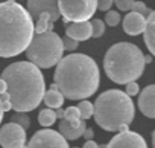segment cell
<instances>
[{"instance_id": "52a82bcc", "label": "cell", "mask_w": 155, "mask_h": 148, "mask_svg": "<svg viewBox=\"0 0 155 148\" xmlns=\"http://www.w3.org/2000/svg\"><path fill=\"white\" fill-rule=\"evenodd\" d=\"M96 5L97 0H58V9L64 17V25L90 20L97 9Z\"/></svg>"}, {"instance_id": "e0dca14e", "label": "cell", "mask_w": 155, "mask_h": 148, "mask_svg": "<svg viewBox=\"0 0 155 148\" xmlns=\"http://www.w3.org/2000/svg\"><path fill=\"white\" fill-rule=\"evenodd\" d=\"M64 96H62V93L59 92V90H47V92H44V95H43V101H44V104L49 107V108H58V107H61L62 104H64Z\"/></svg>"}, {"instance_id": "8992f818", "label": "cell", "mask_w": 155, "mask_h": 148, "mask_svg": "<svg viewBox=\"0 0 155 148\" xmlns=\"http://www.w3.org/2000/svg\"><path fill=\"white\" fill-rule=\"evenodd\" d=\"M26 58L40 69H50L62 58L64 47L61 37L53 31L34 34L28 47L25 49Z\"/></svg>"}, {"instance_id": "d590c367", "label": "cell", "mask_w": 155, "mask_h": 148, "mask_svg": "<svg viewBox=\"0 0 155 148\" xmlns=\"http://www.w3.org/2000/svg\"><path fill=\"white\" fill-rule=\"evenodd\" d=\"M2 92H6V83L0 78V93H2Z\"/></svg>"}, {"instance_id": "836d02e7", "label": "cell", "mask_w": 155, "mask_h": 148, "mask_svg": "<svg viewBox=\"0 0 155 148\" xmlns=\"http://www.w3.org/2000/svg\"><path fill=\"white\" fill-rule=\"evenodd\" d=\"M2 101H9L8 92H2V93H0V102H2Z\"/></svg>"}, {"instance_id": "d4e9b609", "label": "cell", "mask_w": 155, "mask_h": 148, "mask_svg": "<svg viewBox=\"0 0 155 148\" xmlns=\"http://www.w3.org/2000/svg\"><path fill=\"white\" fill-rule=\"evenodd\" d=\"M131 11H134V12H138V14H141V15H147L149 14V8L146 6V3H143V2H137V0H134V3H132V6H131Z\"/></svg>"}, {"instance_id": "7a4b0ae2", "label": "cell", "mask_w": 155, "mask_h": 148, "mask_svg": "<svg viewBox=\"0 0 155 148\" xmlns=\"http://www.w3.org/2000/svg\"><path fill=\"white\" fill-rule=\"evenodd\" d=\"M0 78L6 83L12 110L28 113L38 108L46 92V83L40 67L31 61H17L5 67Z\"/></svg>"}, {"instance_id": "ac0fdd59", "label": "cell", "mask_w": 155, "mask_h": 148, "mask_svg": "<svg viewBox=\"0 0 155 148\" xmlns=\"http://www.w3.org/2000/svg\"><path fill=\"white\" fill-rule=\"evenodd\" d=\"M44 31H53V23L50 22V17L47 12H41L34 26V34H41Z\"/></svg>"}, {"instance_id": "f35d334b", "label": "cell", "mask_w": 155, "mask_h": 148, "mask_svg": "<svg viewBox=\"0 0 155 148\" xmlns=\"http://www.w3.org/2000/svg\"><path fill=\"white\" fill-rule=\"evenodd\" d=\"M50 90H58V87H56V84L53 83V84H50Z\"/></svg>"}, {"instance_id": "ffe728a7", "label": "cell", "mask_w": 155, "mask_h": 148, "mask_svg": "<svg viewBox=\"0 0 155 148\" xmlns=\"http://www.w3.org/2000/svg\"><path fill=\"white\" fill-rule=\"evenodd\" d=\"M78 110H79V115H81V119L87 121L93 116V104L90 101H84L81 99L79 105H78Z\"/></svg>"}, {"instance_id": "44dd1931", "label": "cell", "mask_w": 155, "mask_h": 148, "mask_svg": "<svg viewBox=\"0 0 155 148\" xmlns=\"http://www.w3.org/2000/svg\"><path fill=\"white\" fill-rule=\"evenodd\" d=\"M90 23H91V37L101 38V37L104 35V32H105V28H107L105 22L101 20V19H94V20L90 22Z\"/></svg>"}, {"instance_id": "4fadbf2b", "label": "cell", "mask_w": 155, "mask_h": 148, "mask_svg": "<svg viewBox=\"0 0 155 148\" xmlns=\"http://www.w3.org/2000/svg\"><path fill=\"white\" fill-rule=\"evenodd\" d=\"M59 134L65 139V140H76L82 137V133L87 128V124L84 119H79L78 122H67L65 119L59 121Z\"/></svg>"}, {"instance_id": "6da1fadb", "label": "cell", "mask_w": 155, "mask_h": 148, "mask_svg": "<svg viewBox=\"0 0 155 148\" xmlns=\"http://www.w3.org/2000/svg\"><path fill=\"white\" fill-rule=\"evenodd\" d=\"M53 83L64 98L70 101L85 99L99 89V66L85 53H70L56 63Z\"/></svg>"}, {"instance_id": "1f68e13d", "label": "cell", "mask_w": 155, "mask_h": 148, "mask_svg": "<svg viewBox=\"0 0 155 148\" xmlns=\"http://www.w3.org/2000/svg\"><path fill=\"white\" fill-rule=\"evenodd\" d=\"M0 107H2V110H3V112H9V110H12V108H11V102H9V101H2V102H0Z\"/></svg>"}, {"instance_id": "7c38bea8", "label": "cell", "mask_w": 155, "mask_h": 148, "mask_svg": "<svg viewBox=\"0 0 155 148\" xmlns=\"http://www.w3.org/2000/svg\"><path fill=\"white\" fill-rule=\"evenodd\" d=\"M138 108L146 118H149V119L155 118V86L153 84L146 86L143 89V92L140 93Z\"/></svg>"}, {"instance_id": "d6a6232c", "label": "cell", "mask_w": 155, "mask_h": 148, "mask_svg": "<svg viewBox=\"0 0 155 148\" xmlns=\"http://www.w3.org/2000/svg\"><path fill=\"white\" fill-rule=\"evenodd\" d=\"M55 115H56L58 119H62V118H64V110H62L61 107H58V108H55Z\"/></svg>"}, {"instance_id": "ab89813d", "label": "cell", "mask_w": 155, "mask_h": 148, "mask_svg": "<svg viewBox=\"0 0 155 148\" xmlns=\"http://www.w3.org/2000/svg\"><path fill=\"white\" fill-rule=\"evenodd\" d=\"M107 146V143H99V148H105Z\"/></svg>"}, {"instance_id": "30bf717a", "label": "cell", "mask_w": 155, "mask_h": 148, "mask_svg": "<svg viewBox=\"0 0 155 148\" xmlns=\"http://www.w3.org/2000/svg\"><path fill=\"white\" fill-rule=\"evenodd\" d=\"M26 9L31 14L32 20H37L41 12H47L52 23L58 22V19L61 17L58 9V0H28Z\"/></svg>"}, {"instance_id": "277c9868", "label": "cell", "mask_w": 155, "mask_h": 148, "mask_svg": "<svg viewBox=\"0 0 155 148\" xmlns=\"http://www.w3.org/2000/svg\"><path fill=\"white\" fill-rule=\"evenodd\" d=\"M144 55L137 44L120 41L113 44L104 57L107 77L116 84L137 81L144 72Z\"/></svg>"}, {"instance_id": "4316f807", "label": "cell", "mask_w": 155, "mask_h": 148, "mask_svg": "<svg viewBox=\"0 0 155 148\" xmlns=\"http://www.w3.org/2000/svg\"><path fill=\"white\" fill-rule=\"evenodd\" d=\"M113 3H116L119 11H131L134 0H113Z\"/></svg>"}, {"instance_id": "e575fe53", "label": "cell", "mask_w": 155, "mask_h": 148, "mask_svg": "<svg viewBox=\"0 0 155 148\" xmlns=\"http://www.w3.org/2000/svg\"><path fill=\"white\" fill-rule=\"evenodd\" d=\"M128 130H129V125H126V124H122V125L117 128L119 133H125V131H128Z\"/></svg>"}, {"instance_id": "f1b7e54d", "label": "cell", "mask_w": 155, "mask_h": 148, "mask_svg": "<svg viewBox=\"0 0 155 148\" xmlns=\"http://www.w3.org/2000/svg\"><path fill=\"white\" fill-rule=\"evenodd\" d=\"M97 9L99 11H108V9H111V6H113V0H97Z\"/></svg>"}, {"instance_id": "8fae6325", "label": "cell", "mask_w": 155, "mask_h": 148, "mask_svg": "<svg viewBox=\"0 0 155 148\" xmlns=\"http://www.w3.org/2000/svg\"><path fill=\"white\" fill-rule=\"evenodd\" d=\"M105 148H147V143L141 134L128 130L125 133L116 134Z\"/></svg>"}, {"instance_id": "f546056e", "label": "cell", "mask_w": 155, "mask_h": 148, "mask_svg": "<svg viewBox=\"0 0 155 148\" xmlns=\"http://www.w3.org/2000/svg\"><path fill=\"white\" fill-rule=\"evenodd\" d=\"M82 136L85 137V140H90V139H94V130L93 128H85V131L82 133Z\"/></svg>"}, {"instance_id": "ba28073f", "label": "cell", "mask_w": 155, "mask_h": 148, "mask_svg": "<svg viewBox=\"0 0 155 148\" xmlns=\"http://www.w3.org/2000/svg\"><path fill=\"white\" fill-rule=\"evenodd\" d=\"M0 145L2 148H26V130L15 122L2 125Z\"/></svg>"}, {"instance_id": "60d3db41", "label": "cell", "mask_w": 155, "mask_h": 148, "mask_svg": "<svg viewBox=\"0 0 155 148\" xmlns=\"http://www.w3.org/2000/svg\"><path fill=\"white\" fill-rule=\"evenodd\" d=\"M74 148H79V146H74Z\"/></svg>"}, {"instance_id": "83f0119b", "label": "cell", "mask_w": 155, "mask_h": 148, "mask_svg": "<svg viewBox=\"0 0 155 148\" xmlns=\"http://www.w3.org/2000/svg\"><path fill=\"white\" fill-rule=\"evenodd\" d=\"M125 86H126V92H125V93L129 95L131 98L140 93V87H138V84H137L135 81H129V83H126Z\"/></svg>"}, {"instance_id": "2e32d148", "label": "cell", "mask_w": 155, "mask_h": 148, "mask_svg": "<svg viewBox=\"0 0 155 148\" xmlns=\"http://www.w3.org/2000/svg\"><path fill=\"white\" fill-rule=\"evenodd\" d=\"M143 35H144V43H146V47L149 49V53L153 55L155 53V11L152 9L146 15V26H144Z\"/></svg>"}, {"instance_id": "4dcf8cb0", "label": "cell", "mask_w": 155, "mask_h": 148, "mask_svg": "<svg viewBox=\"0 0 155 148\" xmlns=\"http://www.w3.org/2000/svg\"><path fill=\"white\" fill-rule=\"evenodd\" d=\"M82 148H99V143H97L94 139H90V140H87V142L84 143Z\"/></svg>"}, {"instance_id": "74e56055", "label": "cell", "mask_w": 155, "mask_h": 148, "mask_svg": "<svg viewBox=\"0 0 155 148\" xmlns=\"http://www.w3.org/2000/svg\"><path fill=\"white\" fill-rule=\"evenodd\" d=\"M3 110H2V107H0V124H2V121H3Z\"/></svg>"}, {"instance_id": "5b68a950", "label": "cell", "mask_w": 155, "mask_h": 148, "mask_svg": "<svg viewBox=\"0 0 155 148\" xmlns=\"http://www.w3.org/2000/svg\"><path fill=\"white\" fill-rule=\"evenodd\" d=\"M96 124L105 131H117L122 124L129 125L135 116L132 98L119 89L101 93L93 105Z\"/></svg>"}, {"instance_id": "b9f144b4", "label": "cell", "mask_w": 155, "mask_h": 148, "mask_svg": "<svg viewBox=\"0 0 155 148\" xmlns=\"http://www.w3.org/2000/svg\"><path fill=\"white\" fill-rule=\"evenodd\" d=\"M17 2H18V0H17ZM20 2H21V0H20Z\"/></svg>"}, {"instance_id": "3957f363", "label": "cell", "mask_w": 155, "mask_h": 148, "mask_svg": "<svg viewBox=\"0 0 155 148\" xmlns=\"http://www.w3.org/2000/svg\"><path fill=\"white\" fill-rule=\"evenodd\" d=\"M34 35V20L17 0L0 3V57H17Z\"/></svg>"}, {"instance_id": "8d00e7d4", "label": "cell", "mask_w": 155, "mask_h": 148, "mask_svg": "<svg viewBox=\"0 0 155 148\" xmlns=\"http://www.w3.org/2000/svg\"><path fill=\"white\" fill-rule=\"evenodd\" d=\"M152 63V55H144V64H150Z\"/></svg>"}, {"instance_id": "9c48e42d", "label": "cell", "mask_w": 155, "mask_h": 148, "mask_svg": "<svg viewBox=\"0 0 155 148\" xmlns=\"http://www.w3.org/2000/svg\"><path fill=\"white\" fill-rule=\"evenodd\" d=\"M26 148H68L67 140L55 130L43 128L38 130L29 140Z\"/></svg>"}, {"instance_id": "7402d4cb", "label": "cell", "mask_w": 155, "mask_h": 148, "mask_svg": "<svg viewBox=\"0 0 155 148\" xmlns=\"http://www.w3.org/2000/svg\"><path fill=\"white\" fill-rule=\"evenodd\" d=\"M11 122H15V124L21 125L25 130H28L29 125H31V119H29V116L26 115V112H15V113L11 116Z\"/></svg>"}, {"instance_id": "484cf974", "label": "cell", "mask_w": 155, "mask_h": 148, "mask_svg": "<svg viewBox=\"0 0 155 148\" xmlns=\"http://www.w3.org/2000/svg\"><path fill=\"white\" fill-rule=\"evenodd\" d=\"M62 40V47L64 50H76L78 46H79V41H76L70 37H65V38H61Z\"/></svg>"}, {"instance_id": "5bb4252c", "label": "cell", "mask_w": 155, "mask_h": 148, "mask_svg": "<svg viewBox=\"0 0 155 148\" xmlns=\"http://www.w3.org/2000/svg\"><path fill=\"white\" fill-rule=\"evenodd\" d=\"M65 35L76 41H87L91 38V23L85 22H70L65 25Z\"/></svg>"}, {"instance_id": "d6986e66", "label": "cell", "mask_w": 155, "mask_h": 148, "mask_svg": "<svg viewBox=\"0 0 155 148\" xmlns=\"http://www.w3.org/2000/svg\"><path fill=\"white\" fill-rule=\"evenodd\" d=\"M55 121H56V115H55V110H52V108H44L38 115V122L44 128L52 127L55 124Z\"/></svg>"}, {"instance_id": "9a60e30c", "label": "cell", "mask_w": 155, "mask_h": 148, "mask_svg": "<svg viewBox=\"0 0 155 148\" xmlns=\"http://www.w3.org/2000/svg\"><path fill=\"white\" fill-rule=\"evenodd\" d=\"M144 26H146V17L141 15V14H138V12L131 11V12L126 14L125 19H123V31H125L128 35L137 37V35L143 34Z\"/></svg>"}, {"instance_id": "cb8c5ba5", "label": "cell", "mask_w": 155, "mask_h": 148, "mask_svg": "<svg viewBox=\"0 0 155 148\" xmlns=\"http://www.w3.org/2000/svg\"><path fill=\"white\" fill-rule=\"evenodd\" d=\"M67 122H78L81 119V115H79V110H78V107H68L64 110V118Z\"/></svg>"}, {"instance_id": "603a6c76", "label": "cell", "mask_w": 155, "mask_h": 148, "mask_svg": "<svg viewBox=\"0 0 155 148\" xmlns=\"http://www.w3.org/2000/svg\"><path fill=\"white\" fill-rule=\"evenodd\" d=\"M107 14H105V25H108V26H111V28H114V26H117L119 23H120V14H119V11H111V9H108V11H105Z\"/></svg>"}]
</instances>
